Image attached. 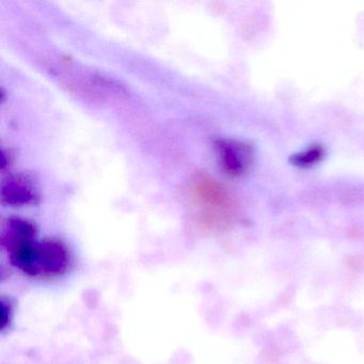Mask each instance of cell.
I'll return each instance as SVG.
<instances>
[{"label": "cell", "instance_id": "cell-4", "mask_svg": "<svg viewBox=\"0 0 364 364\" xmlns=\"http://www.w3.org/2000/svg\"><path fill=\"white\" fill-rule=\"evenodd\" d=\"M221 164L230 174L242 173L248 161V152L242 144L230 140H219L216 144Z\"/></svg>", "mask_w": 364, "mask_h": 364}, {"label": "cell", "instance_id": "cell-1", "mask_svg": "<svg viewBox=\"0 0 364 364\" xmlns=\"http://www.w3.org/2000/svg\"><path fill=\"white\" fill-rule=\"evenodd\" d=\"M0 246L10 263L31 277L61 276L69 268L67 247L57 240H38L35 225L26 219L14 217L6 223Z\"/></svg>", "mask_w": 364, "mask_h": 364}, {"label": "cell", "instance_id": "cell-3", "mask_svg": "<svg viewBox=\"0 0 364 364\" xmlns=\"http://www.w3.org/2000/svg\"><path fill=\"white\" fill-rule=\"evenodd\" d=\"M39 200L35 187L28 178L22 176L8 178L1 188V202L11 206L36 204Z\"/></svg>", "mask_w": 364, "mask_h": 364}, {"label": "cell", "instance_id": "cell-2", "mask_svg": "<svg viewBox=\"0 0 364 364\" xmlns=\"http://www.w3.org/2000/svg\"><path fill=\"white\" fill-rule=\"evenodd\" d=\"M191 193L204 214L212 216L229 205V198L223 187L205 174H197L191 182Z\"/></svg>", "mask_w": 364, "mask_h": 364}]
</instances>
